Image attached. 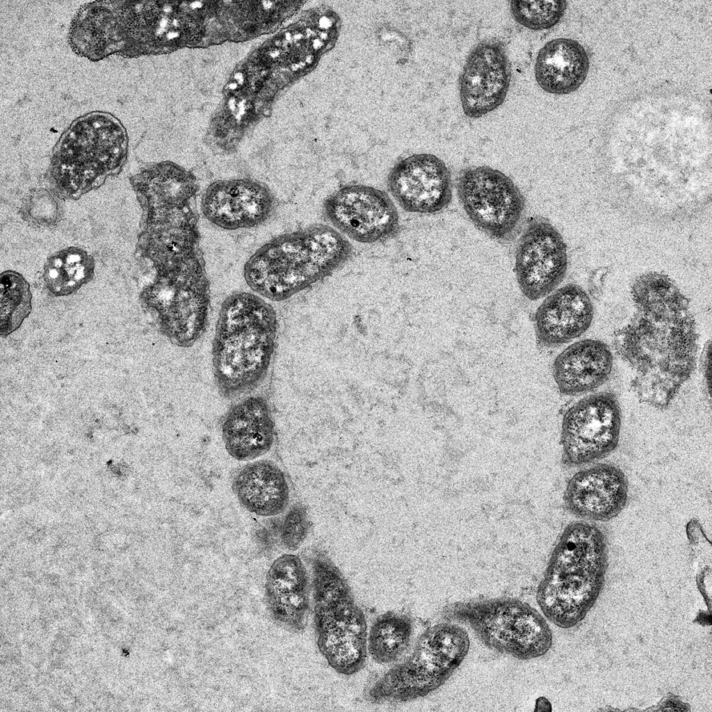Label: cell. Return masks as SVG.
<instances>
[{
    "label": "cell",
    "mask_w": 712,
    "mask_h": 712,
    "mask_svg": "<svg viewBox=\"0 0 712 712\" xmlns=\"http://www.w3.org/2000/svg\"><path fill=\"white\" fill-rule=\"evenodd\" d=\"M631 293L634 313L615 332L614 348L632 371L631 387L639 401L665 410L695 367V318L688 300L666 275H639Z\"/></svg>",
    "instance_id": "1"
},
{
    "label": "cell",
    "mask_w": 712,
    "mask_h": 712,
    "mask_svg": "<svg viewBox=\"0 0 712 712\" xmlns=\"http://www.w3.org/2000/svg\"><path fill=\"white\" fill-rule=\"evenodd\" d=\"M278 322L261 296L240 291L223 301L212 345V366L220 394L227 398L257 388L267 375L275 351Z\"/></svg>",
    "instance_id": "2"
},
{
    "label": "cell",
    "mask_w": 712,
    "mask_h": 712,
    "mask_svg": "<svg viewBox=\"0 0 712 712\" xmlns=\"http://www.w3.org/2000/svg\"><path fill=\"white\" fill-rule=\"evenodd\" d=\"M353 252L352 244L339 231L314 224L264 243L245 262L243 275L260 296L282 301L332 275Z\"/></svg>",
    "instance_id": "3"
},
{
    "label": "cell",
    "mask_w": 712,
    "mask_h": 712,
    "mask_svg": "<svg viewBox=\"0 0 712 712\" xmlns=\"http://www.w3.org/2000/svg\"><path fill=\"white\" fill-rule=\"evenodd\" d=\"M607 566L606 539L594 524H569L556 545L536 599L543 614L561 628L579 622L598 596Z\"/></svg>",
    "instance_id": "4"
},
{
    "label": "cell",
    "mask_w": 712,
    "mask_h": 712,
    "mask_svg": "<svg viewBox=\"0 0 712 712\" xmlns=\"http://www.w3.org/2000/svg\"><path fill=\"white\" fill-rule=\"evenodd\" d=\"M144 1H99L83 4L72 19V51L92 61L112 55L136 58L159 51L166 27L165 6Z\"/></svg>",
    "instance_id": "5"
},
{
    "label": "cell",
    "mask_w": 712,
    "mask_h": 712,
    "mask_svg": "<svg viewBox=\"0 0 712 712\" xmlns=\"http://www.w3.org/2000/svg\"><path fill=\"white\" fill-rule=\"evenodd\" d=\"M314 622L318 650L337 673L359 672L367 656V623L347 581L324 553L312 561Z\"/></svg>",
    "instance_id": "6"
},
{
    "label": "cell",
    "mask_w": 712,
    "mask_h": 712,
    "mask_svg": "<svg viewBox=\"0 0 712 712\" xmlns=\"http://www.w3.org/2000/svg\"><path fill=\"white\" fill-rule=\"evenodd\" d=\"M128 137L113 115L92 112L74 120L53 152L52 172L64 193L90 190L118 172L126 160Z\"/></svg>",
    "instance_id": "7"
},
{
    "label": "cell",
    "mask_w": 712,
    "mask_h": 712,
    "mask_svg": "<svg viewBox=\"0 0 712 712\" xmlns=\"http://www.w3.org/2000/svg\"><path fill=\"white\" fill-rule=\"evenodd\" d=\"M195 197L181 193L138 200L143 216L137 248L156 276L207 273Z\"/></svg>",
    "instance_id": "8"
},
{
    "label": "cell",
    "mask_w": 712,
    "mask_h": 712,
    "mask_svg": "<svg viewBox=\"0 0 712 712\" xmlns=\"http://www.w3.org/2000/svg\"><path fill=\"white\" fill-rule=\"evenodd\" d=\"M470 641L458 624L439 623L420 636L413 651L369 688L373 704L401 703L423 697L442 686L467 656Z\"/></svg>",
    "instance_id": "9"
},
{
    "label": "cell",
    "mask_w": 712,
    "mask_h": 712,
    "mask_svg": "<svg viewBox=\"0 0 712 712\" xmlns=\"http://www.w3.org/2000/svg\"><path fill=\"white\" fill-rule=\"evenodd\" d=\"M444 619L465 624L487 647L521 660L545 654L552 644L546 620L528 604L510 597L451 603Z\"/></svg>",
    "instance_id": "10"
},
{
    "label": "cell",
    "mask_w": 712,
    "mask_h": 712,
    "mask_svg": "<svg viewBox=\"0 0 712 712\" xmlns=\"http://www.w3.org/2000/svg\"><path fill=\"white\" fill-rule=\"evenodd\" d=\"M143 307L172 344L192 346L204 332L210 307L206 274L156 276L140 293Z\"/></svg>",
    "instance_id": "11"
},
{
    "label": "cell",
    "mask_w": 712,
    "mask_h": 712,
    "mask_svg": "<svg viewBox=\"0 0 712 712\" xmlns=\"http://www.w3.org/2000/svg\"><path fill=\"white\" fill-rule=\"evenodd\" d=\"M456 188L464 212L480 230L499 241L515 235L526 204L508 176L486 165L469 167L460 174Z\"/></svg>",
    "instance_id": "12"
},
{
    "label": "cell",
    "mask_w": 712,
    "mask_h": 712,
    "mask_svg": "<svg viewBox=\"0 0 712 712\" xmlns=\"http://www.w3.org/2000/svg\"><path fill=\"white\" fill-rule=\"evenodd\" d=\"M621 424L620 405L610 392H599L575 403L562 421L563 463L576 467L609 455L618 445Z\"/></svg>",
    "instance_id": "13"
},
{
    "label": "cell",
    "mask_w": 712,
    "mask_h": 712,
    "mask_svg": "<svg viewBox=\"0 0 712 712\" xmlns=\"http://www.w3.org/2000/svg\"><path fill=\"white\" fill-rule=\"evenodd\" d=\"M323 213L342 233L359 243L389 240L400 229V217L389 195L364 184L343 186L324 200Z\"/></svg>",
    "instance_id": "14"
},
{
    "label": "cell",
    "mask_w": 712,
    "mask_h": 712,
    "mask_svg": "<svg viewBox=\"0 0 712 712\" xmlns=\"http://www.w3.org/2000/svg\"><path fill=\"white\" fill-rule=\"evenodd\" d=\"M567 251L558 230L547 220L530 222L517 243L515 272L525 298L535 301L552 292L567 269Z\"/></svg>",
    "instance_id": "15"
},
{
    "label": "cell",
    "mask_w": 712,
    "mask_h": 712,
    "mask_svg": "<svg viewBox=\"0 0 712 712\" xmlns=\"http://www.w3.org/2000/svg\"><path fill=\"white\" fill-rule=\"evenodd\" d=\"M387 188L405 211L433 214L446 208L453 197L451 172L432 154H414L398 162L387 177Z\"/></svg>",
    "instance_id": "16"
},
{
    "label": "cell",
    "mask_w": 712,
    "mask_h": 712,
    "mask_svg": "<svg viewBox=\"0 0 712 712\" xmlns=\"http://www.w3.org/2000/svg\"><path fill=\"white\" fill-rule=\"evenodd\" d=\"M511 80L510 61L502 42H479L468 55L460 77V99L464 113L479 118L504 102Z\"/></svg>",
    "instance_id": "17"
},
{
    "label": "cell",
    "mask_w": 712,
    "mask_h": 712,
    "mask_svg": "<svg viewBox=\"0 0 712 712\" xmlns=\"http://www.w3.org/2000/svg\"><path fill=\"white\" fill-rule=\"evenodd\" d=\"M274 207L275 197L269 187L249 178L213 181L206 188L201 202L205 218L225 230L260 225Z\"/></svg>",
    "instance_id": "18"
},
{
    "label": "cell",
    "mask_w": 712,
    "mask_h": 712,
    "mask_svg": "<svg viewBox=\"0 0 712 712\" xmlns=\"http://www.w3.org/2000/svg\"><path fill=\"white\" fill-rule=\"evenodd\" d=\"M627 478L618 467L597 464L574 474L563 499L567 510L588 521H607L617 517L628 501Z\"/></svg>",
    "instance_id": "19"
},
{
    "label": "cell",
    "mask_w": 712,
    "mask_h": 712,
    "mask_svg": "<svg viewBox=\"0 0 712 712\" xmlns=\"http://www.w3.org/2000/svg\"><path fill=\"white\" fill-rule=\"evenodd\" d=\"M265 599L278 624L294 633L305 630L309 612V577L298 556L286 553L273 561L266 574Z\"/></svg>",
    "instance_id": "20"
},
{
    "label": "cell",
    "mask_w": 712,
    "mask_h": 712,
    "mask_svg": "<svg viewBox=\"0 0 712 712\" xmlns=\"http://www.w3.org/2000/svg\"><path fill=\"white\" fill-rule=\"evenodd\" d=\"M594 307L585 291L566 284L547 296L534 314L535 337L540 345L552 348L580 337L592 321Z\"/></svg>",
    "instance_id": "21"
},
{
    "label": "cell",
    "mask_w": 712,
    "mask_h": 712,
    "mask_svg": "<svg viewBox=\"0 0 712 712\" xmlns=\"http://www.w3.org/2000/svg\"><path fill=\"white\" fill-rule=\"evenodd\" d=\"M222 437L227 453L238 461L259 458L272 448L275 423L266 399L250 396L232 406L222 423Z\"/></svg>",
    "instance_id": "22"
},
{
    "label": "cell",
    "mask_w": 712,
    "mask_h": 712,
    "mask_svg": "<svg viewBox=\"0 0 712 712\" xmlns=\"http://www.w3.org/2000/svg\"><path fill=\"white\" fill-rule=\"evenodd\" d=\"M613 358L603 341L587 339L565 348L553 361L552 374L556 387L565 396L594 391L610 378Z\"/></svg>",
    "instance_id": "23"
},
{
    "label": "cell",
    "mask_w": 712,
    "mask_h": 712,
    "mask_svg": "<svg viewBox=\"0 0 712 712\" xmlns=\"http://www.w3.org/2000/svg\"><path fill=\"white\" fill-rule=\"evenodd\" d=\"M232 489L241 505L261 517H274L287 508L289 487L283 471L273 462L257 460L235 474Z\"/></svg>",
    "instance_id": "24"
},
{
    "label": "cell",
    "mask_w": 712,
    "mask_h": 712,
    "mask_svg": "<svg viewBox=\"0 0 712 712\" xmlns=\"http://www.w3.org/2000/svg\"><path fill=\"white\" fill-rule=\"evenodd\" d=\"M589 67L588 55L578 42L570 38H556L540 49L535 64V77L545 92L567 95L583 84Z\"/></svg>",
    "instance_id": "25"
},
{
    "label": "cell",
    "mask_w": 712,
    "mask_h": 712,
    "mask_svg": "<svg viewBox=\"0 0 712 712\" xmlns=\"http://www.w3.org/2000/svg\"><path fill=\"white\" fill-rule=\"evenodd\" d=\"M95 261L83 249L65 248L53 254L44 266L43 277L48 291L55 296H69L93 277Z\"/></svg>",
    "instance_id": "26"
},
{
    "label": "cell",
    "mask_w": 712,
    "mask_h": 712,
    "mask_svg": "<svg viewBox=\"0 0 712 712\" xmlns=\"http://www.w3.org/2000/svg\"><path fill=\"white\" fill-rule=\"evenodd\" d=\"M413 635V624L407 615L387 612L378 616L367 635V652L379 664L396 661L406 652Z\"/></svg>",
    "instance_id": "27"
},
{
    "label": "cell",
    "mask_w": 712,
    "mask_h": 712,
    "mask_svg": "<svg viewBox=\"0 0 712 712\" xmlns=\"http://www.w3.org/2000/svg\"><path fill=\"white\" fill-rule=\"evenodd\" d=\"M0 333L6 337L22 324L32 311V293L29 282L19 273L6 270L1 274Z\"/></svg>",
    "instance_id": "28"
},
{
    "label": "cell",
    "mask_w": 712,
    "mask_h": 712,
    "mask_svg": "<svg viewBox=\"0 0 712 712\" xmlns=\"http://www.w3.org/2000/svg\"><path fill=\"white\" fill-rule=\"evenodd\" d=\"M566 1H512L510 13L515 20L524 27L535 31L549 29L563 17Z\"/></svg>",
    "instance_id": "29"
},
{
    "label": "cell",
    "mask_w": 712,
    "mask_h": 712,
    "mask_svg": "<svg viewBox=\"0 0 712 712\" xmlns=\"http://www.w3.org/2000/svg\"><path fill=\"white\" fill-rule=\"evenodd\" d=\"M310 527L307 508L301 503L293 505L279 526L278 537L281 545L289 551L297 550L306 540Z\"/></svg>",
    "instance_id": "30"
},
{
    "label": "cell",
    "mask_w": 712,
    "mask_h": 712,
    "mask_svg": "<svg viewBox=\"0 0 712 712\" xmlns=\"http://www.w3.org/2000/svg\"><path fill=\"white\" fill-rule=\"evenodd\" d=\"M22 211L26 220L38 226L51 225L58 217L57 200L46 190L31 192L24 202Z\"/></svg>",
    "instance_id": "31"
},
{
    "label": "cell",
    "mask_w": 712,
    "mask_h": 712,
    "mask_svg": "<svg viewBox=\"0 0 712 712\" xmlns=\"http://www.w3.org/2000/svg\"><path fill=\"white\" fill-rule=\"evenodd\" d=\"M606 272V268H599L592 273L589 280V287L592 292L598 293L600 291Z\"/></svg>",
    "instance_id": "32"
},
{
    "label": "cell",
    "mask_w": 712,
    "mask_h": 712,
    "mask_svg": "<svg viewBox=\"0 0 712 712\" xmlns=\"http://www.w3.org/2000/svg\"><path fill=\"white\" fill-rule=\"evenodd\" d=\"M683 704L679 700H675L673 699H669L668 702L665 703L663 707H667L664 710H672V711H684L685 708L683 707Z\"/></svg>",
    "instance_id": "33"
}]
</instances>
